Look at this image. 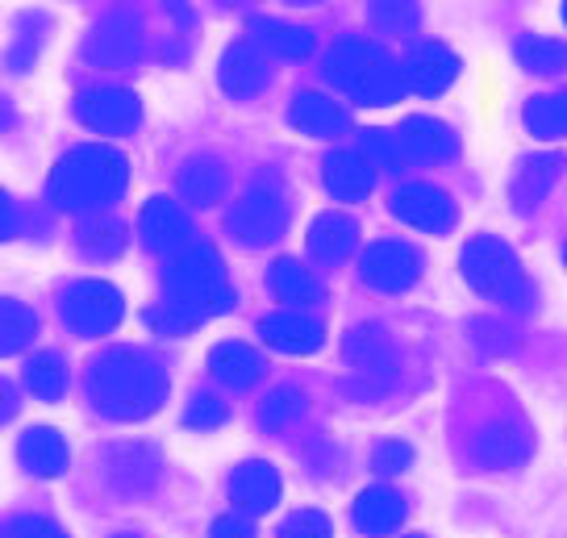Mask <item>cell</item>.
<instances>
[{"instance_id": "6da1fadb", "label": "cell", "mask_w": 567, "mask_h": 538, "mask_svg": "<svg viewBox=\"0 0 567 538\" xmlns=\"http://www.w3.org/2000/svg\"><path fill=\"white\" fill-rule=\"evenodd\" d=\"M89 393L105 417L134 422V417H146L163 405L167 376L151 355H142L134 346H117V351H109L92 363Z\"/></svg>"}, {"instance_id": "7a4b0ae2", "label": "cell", "mask_w": 567, "mask_h": 538, "mask_svg": "<svg viewBox=\"0 0 567 538\" xmlns=\"http://www.w3.org/2000/svg\"><path fill=\"white\" fill-rule=\"evenodd\" d=\"M326 75L330 84L342 89L354 105H396L405 96V68L392 59L384 46H375L368 38H342L326 59Z\"/></svg>"}, {"instance_id": "3957f363", "label": "cell", "mask_w": 567, "mask_h": 538, "mask_svg": "<svg viewBox=\"0 0 567 538\" xmlns=\"http://www.w3.org/2000/svg\"><path fill=\"white\" fill-rule=\"evenodd\" d=\"M125 188V159L109 146H75L68 159L54 167L51 200L59 209L92 214L117 200Z\"/></svg>"}, {"instance_id": "277c9868", "label": "cell", "mask_w": 567, "mask_h": 538, "mask_svg": "<svg viewBox=\"0 0 567 538\" xmlns=\"http://www.w3.org/2000/svg\"><path fill=\"white\" fill-rule=\"evenodd\" d=\"M167 301L179 306L184 313H193L196 322L209 318V313H226L234 306V288L226 280V268L213 247L205 242H188L184 251L167 263Z\"/></svg>"}, {"instance_id": "5b68a950", "label": "cell", "mask_w": 567, "mask_h": 538, "mask_svg": "<svg viewBox=\"0 0 567 538\" xmlns=\"http://www.w3.org/2000/svg\"><path fill=\"white\" fill-rule=\"evenodd\" d=\"M463 280L476 288L480 297H488L496 306H509L517 313H526L534 306V284L522 259L509 251V242H501L493 234H480L472 238L460 255Z\"/></svg>"}, {"instance_id": "8992f818", "label": "cell", "mask_w": 567, "mask_h": 538, "mask_svg": "<svg viewBox=\"0 0 567 538\" xmlns=\"http://www.w3.org/2000/svg\"><path fill=\"white\" fill-rule=\"evenodd\" d=\"M288 226V200H284L280 184L271 179H259L250 184L243 200L230 209V234L243 242V247H267L276 242Z\"/></svg>"}, {"instance_id": "52a82bcc", "label": "cell", "mask_w": 567, "mask_h": 538, "mask_svg": "<svg viewBox=\"0 0 567 538\" xmlns=\"http://www.w3.org/2000/svg\"><path fill=\"white\" fill-rule=\"evenodd\" d=\"M534 434L522 417H493L472 434V459L484 472H514L530 459Z\"/></svg>"}, {"instance_id": "ba28073f", "label": "cell", "mask_w": 567, "mask_h": 538, "mask_svg": "<svg viewBox=\"0 0 567 538\" xmlns=\"http://www.w3.org/2000/svg\"><path fill=\"white\" fill-rule=\"evenodd\" d=\"M422 268V251L409 247V242H392V238L368 247L363 259H359V276H363V284L372 288V292H405V288L417 284Z\"/></svg>"}, {"instance_id": "9c48e42d", "label": "cell", "mask_w": 567, "mask_h": 538, "mask_svg": "<svg viewBox=\"0 0 567 538\" xmlns=\"http://www.w3.org/2000/svg\"><path fill=\"white\" fill-rule=\"evenodd\" d=\"M392 214L401 217L405 226H413V230L446 234V230H455V221H460V205L446 197L443 188L413 179V184H401V188L392 193Z\"/></svg>"}, {"instance_id": "30bf717a", "label": "cell", "mask_w": 567, "mask_h": 538, "mask_svg": "<svg viewBox=\"0 0 567 538\" xmlns=\"http://www.w3.org/2000/svg\"><path fill=\"white\" fill-rule=\"evenodd\" d=\"M63 318L75 334H109L122 322V292L101 280H84V284L68 288L63 297Z\"/></svg>"}, {"instance_id": "8fae6325", "label": "cell", "mask_w": 567, "mask_h": 538, "mask_svg": "<svg viewBox=\"0 0 567 538\" xmlns=\"http://www.w3.org/2000/svg\"><path fill=\"white\" fill-rule=\"evenodd\" d=\"M75 117H80L89 130H96V134L117 138V134L138 130L142 105L130 89H89L80 101H75Z\"/></svg>"}, {"instance_id": "7c38bea8", "label": "cell", "mask_w": 567, "mask_h": 538, "mask_svg": "<svg viewBox=\"0 0 567 538\" xmlns=\"http://www.w3.org/2000/svg\"><path fill=\"white\" fill-rule=\"evenodd\" d=\"M84 51L96 68H130L142 54V21L134 13H113L92 30Z\"/></svg>"}, {"instance_id": "4fadbf2b", "label": "cell", "mask_w": 567, "mask_h": 538, "mask_svg": "<svg viewBox=\"0 0 567 538\" xmlns=\"http://www.w3.org/2000/svg\"><path fill=\"white\" fill-rule=\"evenodd\" d=\"M455 75H460V59L443 42H417L405 59V84L417 96H439L455 84Z\"/></svg>"}, {"instance_id": "5bb4252c", "label": "cell", "mask_w": 567, "mask_h": 538, "mask_svg": "<svg viewBox=\"0 0 567 538\" xmlns=\"http://www.w3.org/2000/svg\"><path fill=\"white\" fill-rule=\"evenodd\" d=\"M567 159L564 155H555V151H543V155H530V159L517 163L514 179H509V205H514L517 214H534L547 193L555 188V179L564 176Z\"/></svg>"}, {"instance_id": "9a60e30c", "label": "cell", "mask_w": 567, "mask_h": 538, "mask_svg": "<svg viewBox=\"0 0 567 538\" xmlns=\"http://www.w3.org/2000/svg\"><path fill=\"white\" fill-rule=\"evenodd\" d=\"M267 59L264 51L255 46V42H234L230 51L221 54V63H217V84L238 96V101H250V96H259L267 89Z\"/></svg>"}, {"instance_id": "2e32d148", "label": "cell", "mask_w": 567, "mask_h": 538, "mask_svg": "<svg viewBox=\"0 0 567 538\" xmlns=\"http://www.w3.org/2000/svg\"><path fill=\"white\" fill-rule=\"evenodd\" d=\"M401 138V155L405 163H443L460 155V138L455 130L434 122V117H409L405 126L396 130Z\"/></svg>"}, {"instance_id": "e0dca14e", "label": "cell", "mask_w": 567, "mask_h": 538, "mask_svg": "<svg viewBox=\"0 0 567 538\" xmlns=\"http://www.w3.org/2000/svg\"><path fill=\"white\" fill-rule=\"evenodd\" d=\"M138 226H142L146 247L159 255H179L193 242V221H188V214L179 209L176 200H151V205L142 209Z\"/></svg>"}, {"instance_id": "ac0fdd59", "label": "cell", "mask_w": 567, "mask_h": 538, "mask_svg": "<svg viewBox=\"0 0 567 538\" xmlns=\"http://www.w3.org/2000/svg\"><path fill=\"white\" fill-rule=\"evenodd\" d=\"M405 497L396 493V488H389V485H375V488H368L359 501H354V530L359 535H368V538H384V535H392L401 521H405Z\"/></svg>"}, {"instance_id": "d6986e66", "label": "cell", "mask_w": 567, "mask_h": 538, "mask_svg": "<svg viewBox=\"0 0 567 538\" xmlns=\"http://www.w3.org/2000/svg\"><path fill=\"white\" fill-rule=\"evenodd\" d=\"M326 188H330V197L338 200H363L368 193L375 188V167L368 163L363 151H334L330 159H326Z\"/></svg>"}, {"instance_id": "ffe728a7", "label": "cell", "mask_w": 567, "mask_h": 538, "mask_svg": "<svg viewBox=\"0 0 567 538\" xmlns=\"http://www.w3.org/2000/svg\"><path fill=\"white\" fill-rule=\"evenodd\" d=\"M354 242H359V226H354L347 214H321L313 226H309V255L334 268V263H347L354 255Z\"/></svg>"}, {"instance_id": "44dd1931", "label": "cell", "mask_w": 567, "mask_h": 538, "mask_svg": "<svg viewBox=\"0 0 567 538\" xmlns=\"http://www.w3.org/2000/svg\"><path fill=\"white\" fill-rule=\"evenodd\" d=\"M259 334H264L267 346H276V351H288V355H309V351H318L321 346V322L318 318H309V313H276V318H267L259 325Z\"/></svg>"}, {"instance_id": "7402d4cb", "label": "cell", "mask_w": 567, "mask_h": 538, "mask_svg": "<svg viewBox=\"0 0 567 538\" xmlns=\"http://www.w3.org/2000/svg\"><path fill=\"white\" fill-rule=\"evenodd\" d=\"M288 122L309 134V138H334L347 130V108L334 105L330 96H321V92H301L292 108H288Z\"/></svg>"}, {"instance_id": "603a6c76", "label": "cell", "mask_w": 567, "mask_h": 538, "mask_svg": "<svg viewBox=\"0 0 567 538\" xmlns=\"http://www.w3.org/2000/svg\"><path fill=\"white\" fill-rule=\"evenodd\" d=\"M230 497L243 505V509H250V514L271 509L276 497H280V476H276V467L259 464V459H255V464H243L230 476Z\"/></svg>"}, {"instance_id": "cb8c5ba5", "label": "cell", "mask_w": 567, "mask_h": 538, "mask_svg": "<svg viewBox=\"0 0 567 538\" xmlns=\"http://www.w3.org/2000/svg\"><path fill=\"white\" fill-rule=\"evenodd\" d=\"M347 359L359 368V376H384L392 380L396 372V355H392V342L372 330V325H359L347 334Z\"/></svg>"}, {"instance_id": "d4e9b609", "label": "cell", "mask_w": 567, "mask_h": 538, "mask_svg": "<svg viewBox=\"0 0 567 538\" xmlns=\"http://www.w3.org/2000/svg\"><path fill=\"white\" fill-rule=\"evenodd\" d=\"M250 34L259 38V46H267L276 59H288V63H301L318 46V38L309 34L305 25H288V21H271V18L255 21Z\"/></svg>"}, {"instance_id": "484cf974", "label": "cell", "mask_w": 567, "mask_h": 538, "mask_svg": "<svg viewBox=\"0 0 567 538\" xmlns=\"http://www.w3.org/2000/svg\"><path fill=\"white\" fill-rule=\"evenodd\" d=\"M209 372L221 384H230V389H250L255 380L264 376V359L255 355L250 346H243V342H221V346H213Z\"/></svg>"}, {"instance_id": "4316f807", "label": "cell", "mask_w": 567, "mask_h": 538, "mask_svg": "<svg viewBox=\"0 0 567 538\" xmlns=\"http://www.w3.org/2000/svg\"><path fill=\"white\" fill-rule=\"evenodd\" d=\"M226 193V167L209 155H200V159H188L184 163V172H179V197L188 200V205H213V200H221Z\"/></svg>"}, {"instance_id": "83f0119b", "label": "cell", "mask_w": 567, "mask_h": 538, "mask_svg": "<svg viewBox=\"0 0 567 538\" xmlns=\"http://www.w3.org/2000/svg\"><path fill=\"white\" fill-rule=\"evenodd\" d=\"M267 284H271V292L280 297L284 306H318L321 301V284L313 280V271L301 268L297 259H280V263H271Z\"/></svg>"}, {"instance_id": "f1b7e54d", "label": "cell", "mask_w": 567, "mask_h": 538, "mask_svg": "<svg viewBox=\"0 0 567 538\" xmlns=\"http://www.w3.org/2000/svg\"><path fill=\"white\" fill-rule=\"evenodd\" d=\"M109 472H113V480L122 488H146L155 485V476H159V455L151 447H117L109 455Z\"/></svg>"}, {"instance_id": "f546056e", "label": "cell", "mask_w": 567, "mask_h": 538, "mask_svg": "<svg viewBox=\"0 0 567 538\" xmlns=\"http://www.w3.org/2000/svg\"><path fill=\"white\" fill-rule=\"evenodd\" d=\"M517 63L530 75H559L567 68V46L559 38H543V34H522L517 38Z\"/></svg>"}, {"instance_id": "4dcf8cb0", "label": "cell", "mask_w": 567, "mask_h": 538, "mask_svg": "<svg viewBox=\"0 0 567 538\" xmlns=\"http://www.w3.org/2000/svg\"><path fill=\"white\" fill-rule=\"evenodd\" d=\"M21 464L34 476H59L68 467V447L54 431H30L21 443Z\"/></svg>"}, {"instance_id": "1f68e13d", "label": "cell", "mask_w": 567, "mask_h": 538, "mask_svg": "<svg viewBox=\"0 0 567 538\" xmlns=\"http://www.w3.org/2000/svg\"><path fill=\"white\" fill-rule=\"evenodd\" d=\"M522 122L534 138H567V92H550V96H534Z\"/></svg>"}, {"instance_id": "d6a6232c", "label": "cell", "mask_w": 567, "mask_h": 538, "mask_svg": "<svg viewBox=\"0 0 567 538\" xmlns=\"http://www.w3.org/2000/svg\"><path fill=\"white\" fill-rule=\"evenodd\" d=\"M417 0H372V25L380 34H413L417 30Z\"/></svg>"}, {"instance_id": "836d02e7", "label": "cell", "mask_w": 567, "mask_h": 538, "mask_svg": "<svg viewBox=\"0 0 567 538\" xmlns=\"http://www.w3.org/2000/svg\"><path fill=\"white\" fill-rule=\"evenodd\" d=\"M34 339V313L13 301H0V355H13Z\"/></svg>"}, {"instance_id": "e575fe53", "label": "cell", "mask_w": 567, "mask_h": 538, "mask_svg": "<svg viewBox=\"0 0 567 538\" xmlns=\"http://www.w3.org/2000/svg\"><path fill=\"white\" fill-rule=\"evenodd\" d=\"M25 384H30L42 401L63 396V389H68V368H63V359L54 355V351L38 355L34 363H30V372H25Z\"/></svg>"}, {"instance_id": "d590c367", "label": "cell", "mask_w": 567, "mask_h": 538, "mask_svg": "<svg viewBox=\"0 0 567 538\" xmlns=\"http://www.w3.org/2000/svg\"><path fill=\"white\" fill-rule=\"evenodd\" d=\"M359 151L368 155V163H372L375 172H392V167L405 163V155H401V138H396L392 130H368L363 143H359Z\"/></svg>"}, {"instance_id": "8d00e7d4", "label": "cell", "mask_w": 567, "mask_h": 538, "mask_svg": "<svg viewBox=\"0 0 567 538\" xmlns=\"http://www.w3.org/2000/svg\"><path fill=\"white\" fill-rule=\"evenodd\" d=\"M301 405H305V396L297 393V389H276V393L264 401V426L280 431L292 417H301Z\"/></svg>"}, {"instance_id": "74e56055", "label": "cell", "mask_w": 567, "mask_h": 538, "mask_svg": "<svg viewBox=\"0 0 567 538\" xmlns=\"http://www.w3.org/2000/svg\"><path fill=\"white\" fill-rule=\"evenodd\" d=\"M122 226L117 221H109V217H101V221H92L89 230H84V251L96 255V259H109V255L122 251Z\"/></svg>"}, {"instance_id": "f35d334b", "label": "cell", "mask_w": 567, "mask_h": 538, "mask_svg": "<svg viewBox=\"0 0 567 538\" xmlns=\"http://www.w3.org/2000/svg\"><path fill=\"white\" fill-rule=\"evenodd\" d=\"M372 464H375V472H384V476H401V472H409V464H413V447L401 443V438H389V443L375 447Z\"/></svg>"}, {"instance_id": "ab89813d", "label": "cell", "mask_w": 567, "mask_h": 538, "mask_svg": "<svg viewBox=\"0 0 567 538\" xmlns=\"http://www.w3.org/2000/svg\"><path fill=\"white\" fill-rule=\"evenodd\" d=\"M280 538H330V521L318 509H301L280 526Z\"/></svg>"}, {"instance_id": "60d3db41", "label": "cell", "mask_w": 567, "mask_h": 538, "mask_svg": "<svg viewBox=\"0 0 567 538\" xmlns=\"http://www.w3.org/2000/svg\"><path fill=\"white\" fill-rule=\"evenodd\" d=\"M184 422L196 426V431H209V426H221L226 422V405L217 401V396H196L188 413H184Z\"/></svg>"}, {"instance_id": "b9f144b4", "label": "cell", "mask_w": 567, "mask_h": 538, "mask_svg": "<svg viewBox=\"0 0 567 538\" xmlns=\"http://www.w3.org/2000/svg\"><path fill=\"white\" fill-rule=\"evenodd\" d=\"M38 51H42V34H30V18H25L21 21V30H18V46H13L9 59H13V68H18V72H25V68L38 59Z\"/></svg>"}, {"instance_id": "7bdbcfd3", "label": "cell", "mask_w": 567, "mask_h": 538, "mask_svg": "<svg viewBox=\"0 0 567 538\" xmlns=\"http://www.w3.org/2000/svg\"><path fill=\"white\" fill-rule=\"evenodd\" d=\"M213 538H255V530L243 514H226V518L213 521Z\"/></svg>"}, {"instance_id": "ee69618b", "label": "cell", "mask_w": 567, "mask_h": 538, "mask_svg": "<svg viewBox=\"0 0 567 538\" xmlns=\"http://www.w3.org/2000/svg\"><path fill=\"white\" fill-rule=\"evenodd\" d=\"M13 234H18V209H13V200L0 193V242L13 238Z\"/></svg>"}, {"instance_id": "f6af8a7d", "label": "cell", "mask_w": 567, "mask_h": 538, "mask_svg": "<svg viewBox=\"0 0 567 538\" xmlns=\"http://www.w3.org/2000/svg\"><path fill=\"white\" fill-rule=\"evenodd\" d=\"M167 4V13H172V21H176L179 30H193L196 25V13L188 9V0H163Z\"/></svg>"}, {"instance_id": "bcb514c9", "label": "cell", "mask_w": 567, "mask_h": 538, "mask_svg": "<svg viewBox=\"0 0 567 538\" xmlns=\"http://www.w3.org/2000/svg\"><path fill=\"white\" fill-rule=\"evenodd\" d=\"M13 410H18V393H13V389L0 380V422H9V417H13Z\"/></svg>"}, {"instance_id": "7dc6e473", "label": "cell", "mask_w": 567, "mask_h": 538, "mask_svg": "<svg viewBox=\"0 0 567 538\" xmlns=\"http://www.w3.org/2000/svg\"><path fill=\"white\" fill-rule=\"evenodd\" d=\"M13 126V108H9V101H0V130Z\"/></svg>"}, {"instance_id": "c3c4849f", "label": "cell", "mask_w": 567, "mask_h": 538, "mask_svg": "<svg viewBox=\"0 0 567 538\" xmlns=\"http://www.w3.org/2000/svg\"><path fill=\"white\" fill-rule=\"evenodd\" d=\"M288 4H318V0H288Z\"/></svg>"}, {"instance_id": "681fc988", "label": "cell", "mask_w": 567, "mask_h": 538, "mask_svg": "<svg viewBox=\"0 0 567 538\" xmlns=\"http://www.w3.org/2000/svg\"><path fill=\"white\" fill-rule=\"evenodd\" d=\"M564 21H567V0H564Z\"/></svg>"}, {"instance_id": "f907efd6", "label": "cell", "mask_w": 567, "mask_h": 538, "mask_svg": "<svg viewBox=\"0 0 567 538\" xmlns=\"http://www.w3.org/2000/svg\"><path fill=\"white\" fill-rule=\"evenodd\" d=\"M564 263H567V242H564Z\"/></svg>"}, {"instance_id": "816d5d0a", "label": "cell", "mask_w": 567, "mask_h": 538, "mask_svg": "<svg viewBox=\"0 0 567 538\" xmlns=\"http://www.w3.org/2000/svg\"><path fill=\"white\" fill-rule=\"evenodd\" d=\"M117 538H134V535H117Z\"/></svg>"}, {"instance_id": "f5cc1de1", "label": "cell", "mask_w": 567, "mask_h": 538, "mask_svg": "<svg viewBox=\"0 0 567 538\" xmlns=\"http://www.w3.org/2000/svg\"><path fill=\"white\" fill-rule=\"evenodd\" d=\"M405 538H422V535H405Z\"/></svg>"}, {"instance_id": "db71d44e", "label": "cell", "mask_w": 567, "mask_h": 538, "mask_svg": "<svg viewBox=\"0 0 567 538\" xmlns=\"http://www.w3.org/2000/svg\"><path fill=\"white\" fill-rule=\"evenodd\" d=\"M221 4H234V0H221Z\"/></svg>"}]
</instances>
